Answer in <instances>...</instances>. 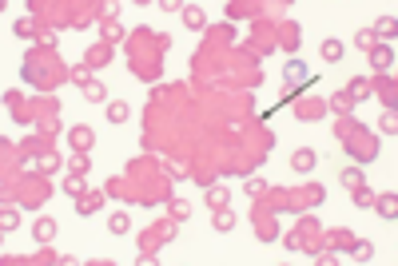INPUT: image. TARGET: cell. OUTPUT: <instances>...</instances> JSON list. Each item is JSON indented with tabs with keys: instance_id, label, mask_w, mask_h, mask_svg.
Returning <instances> with one entry per match:
<instances>
[{
	"instance_id": "1",
	"label": "cell",
	"mask_w": 398,
	"mask_h": 266,
	"mask_svg": "<svg viewBox=\"0 0 398 266\" xmlns=\"http://www.w3.org/2000/svg\"><path fill=\"white\" fill-rule=\"evenodd\" d=\"M32 235H36V242H52V235H56V222H52V219H40L36 226H32Z\"/></svg>"
},
{
	"instance_id": "2",
	"label": "cell",
	"mask_w": 398,
	"mask_h": 266,
	"mask_svg": "<svg viewBox=\"0 0 398 266\" xmlns=\"http://www.w3.org/2000/svg\"><path fill=\"white\" fill-rule=\"evenodd\" d=\"M291 163H295V167H299V171H311V167H315V151H295V155H291Z\"/></svg>"
},
{
	"instance_id": "3",
	"label": "cell",
	"mask_w": 398,
	"mask_h": 266,
	"mask_svg": "<svg viewBox=\"0 0 398 266\" xmlns=\"http://www.w3.org/2000/svg\"><path fill=\"white\" fill-rule=\"evenodd\" d=\"M378 215H383V219H394L398 215V199L394 195H383V199H378Z\"/></svg>"
},
{
	"instance_id": "4",
	"label": "cell",
	"mask_w": 398,
	"mask_h": 266,
	"mask_svg": "<svg viewBox=\"0 0 398 266\" xmlns=\"http://www.w3.org/2000/svg\"><path fill=\"white\" fill-rule=\"evenodd\" d=\"M370 60H374V68H390L394 52H390V48H370Z\"/></svg>"
},
{
	"instance_id": "5",
	"label": "cell",
	"mask_w": 398,
	"mask_h": 266,
	"mask_svg": "<svg viewBox=\"0 0 398 266\" xmlns=\"http://www.w3.org/2000/svg\"><path fill=\"white\" fill-rule=\"evenodd\" d=\"M231 226H235V215H227V211L219 207L215 211V231H231Z\"/></svg>"
},
{
	"instance_id": "6",
	"label": "cell",
	"mask_w": 398,
	"mask_h": 266,
	"mask_svg": "<svg viewBox=\"0 0 398 266\" xmlns=\"http://www.w3.org/2000/svg\"><path fill=\"white\" fill-rule=\"evenodd\" d=\"M184 24L187 28H203V12L199 8H184Z\"/></svg>"
},
{
	"instance_id": "7",
	"label": "cell",
	"mask_w": 398,
	"mask_h": 266,
	"mask_svg": "<svg viewBox=\"0 0 398 266\" xmlns=\"http://www.w3.org/2000/svg\"><path fill=\"white\" fill-rule=\"evenodd\" d=\"M128 116H132V111H128V104H112V107H107V119H112V123H123Z\"/></svg>"
},
{
	"instance_id": "8",
	"label": "cell",
	"mask_w": 398,
	"mask_h": 266,
	"mask_svg": "<svg viewBox=\"0 0 398 266\" xmlns=\"http://www.w3.org/2000/svg\"><path fill=\"white\" fill-rule=\"evenodd\" d=\"M107 226H112V235H128V215H112Z\"/></svg>"
},
{
	"instance_id": "9",
	"label": "cell",
	"mask_w": 398,
	"mask_h": 266,
	"mask_svg": "<svg viewBox=\"0 0 398 266\" xmlns=\"http://www.w3.org/2000/svg\"><path fill=\"white\" fill-rule=\"evenodd\" d=\"M322 60H342V44L327 40V44H322Z\"/></svg>"
},
{
	"instance_id": "10",
	"label": "cell",
	"mask_w": 398,
	"mask_h": 266,
	"mask_svg": "<svg viewBox=\"0 0 398 266\" xmlns=\"http://www.w3.org/2000/svg\"><path fill=\"white\" fill-rule=\"evenodd\" d=\"M207 203H211L215 211L223 207V203H227V195H223V187H211V195H207Z\"/></svg>"
},
{
	"instance_id": "11",
	"label": "cell",
	"mask_w": 398,
	"mask_h": 266,
	"mask_svg": "<svg viewBox=\"0 0 398 266\" xmlns=\"http://www.w3.org/2000/svg\"><path fill=\"white\" fill-rule=\"evenodd\" d=\"M374 32H378V36H394V20H390V16H383V20L374 24Z\"/></svg>"
},
{
	"instance_id": "12",
	"label": "cell",
	"mask_w": 398,
	"mask_h": 266,
	"mask_svg": "<svg viewBox=\"0 0 398 266\" xmlns=\"http://www.w3.org/2000/svg\"><path fill=\"white\" fill-rule=\"evenodd\" d=\"M378 127H383V131H394V127H398V116H394V111H383Z\"/></svg>"
},
{
	"instance_id": "13",
	"label": "cell",
	"mask_w": 398,
	"mask_h": 266,
	"mask_svg": "<svg viewBox=\"0 0 398 266\" xmlns=\"http://www.w3.org/2000/svg\"><path fill=\"white\" fill-rule=\"evenodd\" d=\"M335 107H338V111H351V91H338V96H335Z\"/></svg>"
},
{
	"instance_id": "14",
	"label": "cell",
	"mask_w": 398,
	"mask_h": 266,
	"mask_svg": "<svg viewBox=\"0 0 398 266\" xmlns=\"http://www.w3.org/2000/svg\"><path fill=\"white\" fill-rule=\"evenodd\" d=\"M0 222H4V231H12L16 222H20V215H16V211H4V215H0Z\"/></svg>"
},
{
	"instance_id": "15",
	"label": "cell",
	"mask_w": 398,
	"mask_h": 266,
	"mask_svg": "<svg viewBox=\"0 0 398 266\" xmlns=\"http://www.w3.org/2000/svg\"><path fill=\"white\" fill-rule=\"evenodd\" d=\"M342 183H347V187H363V175H354V171H342Z\"/></svg>"
},
{
	"instance_id": "16",
	"label": "cell",
	"mask_w": 398,
	"mask_h": 266,
	"mask_svg": "<svg viewBox=\"0 0 398 266\" xmlns=\"http://www.w3.org/2000/svg\"><path fill=\"white\" fill-rule=\"evenodd\" d=\"M370 254H374V246H370V242H358V246H354V258H370Z\"/></svg>"
},
{
	"instance_id": "17",
	"label": "cell",
	"mask_w": 398,
	"mask_h": 266,
	"mask_svg": "<svg viewBox=\"0 0 398 266\" xmlns=\"http://www.w3.org/2000/svg\"><path fill=\"white\" fill-rule=\"evenodd\" d=\"M358 48H374V32H358Z\"/></svg>"
},
{
	"instance_id": "18",
	"label": "cell",
	"mask_w": 398,
	"mask_h": 266,
	"mask_svg": "<svg viewBox=\"0 0 398 266\" xmlns=\"http://www.w3.org/2000/svg\"><path fill=\"white\" fill-rule=\"evenodd\" d=\"M84 91H88L92 100H104V88H100V84H84Z\"/></svg>"
}]
</instances>
